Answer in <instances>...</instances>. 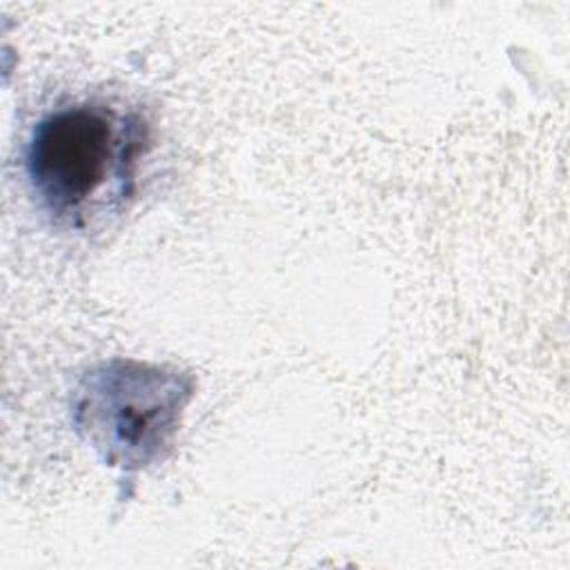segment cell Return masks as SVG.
I'll list each match as a JSON object with an SVG mask.
<instances>
[{"label": "cell", "instance_id": "obj_1", "mask_svg": "<svg viewBox=\"0 0 570 570\" xmlns=\"http://www.w3.org/2000/svg\"><path fill=\"white\" fill-rule=\"evenodd\" d=\"M149 142L136 109L100 98L53 107L24 147L29 189L53 225L85 232L131 200Z\"/></svg>", "mask_w": 570, "mask_h": 570}, {"label": "cell", "instance_id": "obj_2", "mask_svg": "<svg viewBox=\"0 0 570 570\" xmlns=\"http://www.w3.org/2000/svg\"><path fill=\"white\" fill-rule=\"evenodd\" d=\"M194 376L169 365L111 358L94 365L71 396V423L85 443L127 481L174 448Z\"/></svg>", "mask_w": 570, "mask_h": 570}]
</instances>
